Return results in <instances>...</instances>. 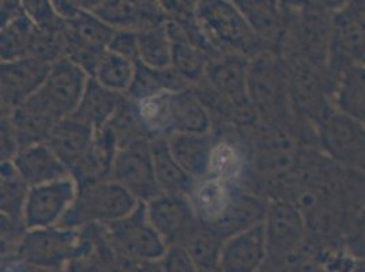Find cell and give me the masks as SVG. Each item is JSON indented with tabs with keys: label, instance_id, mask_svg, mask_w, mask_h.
I'll return each instance as SVG.
<instances>
[{
	"label": "cell",
	"instance_id": "44dd1931",
	"mask_svg": "<svg viewBox=\"0 0 365 272\" xmlns=\"http://www.w3.org/2000/svg\"><path fill=\"white\" fill-rule=\"evenodd\" d=\"M91 13L116 31H139L168 22L163 6L154 1H100Z\"/></svg>",
	"mask_w": 365,
	"mask_h": 272
},
{
	"label": "cell",
	"instance_id": "484cf974",
	"mask_svg": "<svg viewBox=\"0 0 365 272\" xmlns=\"http://www.w3.org/2000/svg\"><path fill=\"white\" fill-rule=\"evenodd\" d=\"M239 187L240 184L210 176L198 182L190 200L199 222L206 226L217 224L228 210Z\"/></svg>",
	"mask_w": 365,
	"mask_h": 272
},
{
	"label": "cell",
	"instance_id": "5bb4252c",
	"mask_svg": "<svg viewBox=\"0 0 365 272\" xmlns=\"http://www.w3.org/2000/svg\"><path fill=\"white\" fill-rule=\"evenodd\" d=\"M78 195L76 182L70 176L61 180L31 187L24 211L26 230L59 226Z\"/></svg>",
	"mask_w": 365,
	"mask_h": 272
},
{
	"label": "cell",
	"instance_id": "d4e9b609",
	"mask_svg": "<svg viewBox=\"0 0 365 272\" xmlns=\"http://www.w3.org/2000/svg\"><path fill=\"white\" fill-rule=\"evenodd\" d=\"M172 155L179 165L195 180L209 176L215 140L209 134H175L165 137Z\"/></svg>",
	"mask_w": 365,
	"mask_h": 272
},
{
	"label": "cell",
	"instance_id": "74e56055",
	"mask_svg": "<svg viewBox=\"0 0 365 272\" xmlns=\"http://www.w3.org/2000/svg\"><path fill=\"white\" fill-rule=\"evenodd\" d=\"M24 10L38 29L63 31L64 21L56 13L51 1H24Z\"/></svg>",
	"mask_w": 365,
	"mask_h": 272
},
{
	"label": "cell",
	"instance_id": "8fae6325",
	"mask_svg": "<svg viewBox=\"0 0 365 272\" xmlns=\"http://www.w3.org/2000/svg\"><path fill=\"white\" fill-rule=\"evenodd\" d=\"M269 258L289 263L304 248L309 239L304 216L288 200L273 199L264 219Z\"/></svg>",
	"mask_w": 365,
	"mask_h": 272
},
{
	"label": "cell",
	"instance_id": "2e32d148",
	"mask_svg": "<svg viewBox=\"0 0 365 272\" xmlns=\"http://www.w3.org/2000/svg\"><path fill=\"white\" fill-rule=\"evenodd\" d=\"M51 68L52 64L31 56L18 61H1V109L13 112L18 106L25 104L43 88Z\"/></svg>",
	"mask_w": 365,
	"mask_h": 272
},
{
	"label": "cell",
	"instance_id": "ac0fdd59",
	"mask_svg": "<svg viewBox=\"0 0 365 272\" xmlns=\"http://www.w3.org/2000/svg\"><path fill=\"white\" fill-rule=\"evenodd\" d=\"M250 59L236 53H227L209 63L206 74L214 93L236 110L255 113L248 97ZM257 115V113H255Z\"/></svg>",
	"mask_w": 365,
	"mask_h": 272
},
{
	"label": "cell",
	"instance_id": "ffe728a7",
	"mask_svg": "<svg viewBox=\"0 0 365 272\" xmlns=\"http://www.w3.org/2000/svg\"><path fill=\"white\" fill-rule=\"evenodd\" d=\"M267 257L266 230L260 224L224 241L220 268L222 272H258Z\"/></svg>",
	"mask_w": 365,
	"mask_h": 272
},
{
	"label": "cell",
	"instance_id": "d590c367",
	"mask_svg": "<svg viewBox=\"0 0 365 272\" xmlns=\"http://www.w3.org/2000/svg\"><path fill=\"white\" fill-rule=\"evenodd\" d=\"M247 155L243 147L230 140H215L209 176L240 184L247 170Z\"/></svg>",
	"mask_w": 365,
	"mask_h": 272
},
{
	"label": "cell",
	"instance_id": "e0dca14e",
	"mask_svg": "<svg viewBox=\"0 0 365 272\" xmlns=\"http://www.w3.org/2000/svg\"><path fill=\"white\" fill-rule=\"evenodd\" d=\"M257 34L264 52L282 56L289 31L288 4L277 1H235Z\"/></svg>",
	"mask_w": 365,
	"mask_h": 272
},
{
	"label": "cell",
	"instance_id": "4fadbf2b",
	"mask_svg": "<svg viewBox=\"0 0 365 272\" xmlns=\"http://www.w3.org/2000/svg\"><path fill=\"white\" fill-rule=\"evenodd\" d=\"M152 139L143 137L120 147L112 167L110 179L120 184L140 203L161 195L153 164Z\"/></svg>",
	"mask_w": 365,
	"mask_h": 272
},
{
	"label": "cell",
	"instance_id": "7bdbcfd3",
	"mask_svg": "<svg viewBox=\"0 0 365 272\" xmlns=\"http://www.w3.org/2000/svg\"><path fill=\"white\" fill-rule=\"evenodd\" d=\"M19 263H21V261H19ZM21 264H22V268L16 272H56L46 271V270H41V268H36V267H31V266H28V264H24V263H21Z\"/></svg>",
	"mask_w": 365,
	"mask_h": 272
},
{
	"label": "cell",
	"instance_id": "ba28073f",
	"mask_svg": "<svg viewBox=\"0 0 365 272\" xmlns=\"http://www.w3.org/2000/svg\"><path fill=\"white\" fill-rule=\"evenodd\" d=\"M314 128L320 152L336 165L365 177V127L331 108Z\"/></svg>",
	"mask_w": 365,
	"mask_h": 272
},
{
	"label": "cell",
	"instance_id": "6da1fadb",
	"mask_svg": "<svg viewBox=\"0 0 365 272\" xmlns=\"http://www.w3.org/2000/svg\"><path fill=\"white\" fill-rule=\"evenodd\" d=\"M282 200L302 212L311 239L342 245L351 219L365 203V177L311 147Z\"/></svg>",
	"mask_w": 365,
	"mask_h": 272
},
{
	"label": "cell",
	"instance_id": "603a6c76",
	"mask_svg": "<svg viewBox=\"0 0 365 272\" xmlns=\"http://www.w3.org/2000/svg\"><path fill=\"white\" fill-rule=\"evenodd\" d=\"M11 162L31 188L71 176L46 143H36L19 149Z\"/></svg>",
	"mask_w": 365,
	"mask_h": 272
},
{
	"label": "cell",
	"instance_id": "f546056e",
	"mask_svg": "<svg viewBox=\"0 0 365 272\" xmlns=\"http://www.w3.org/2000/svg\"><path fill=\"white\" fill-rule=\"evenodd\" d=\"M168 31L172 41V67L188 82H198L209 66L205 52L191 41L182 25L168 21Z\"/></svg>",
	"mask_w": 365,
	"mask_h": 272
},
{
	"label": "cell",
	"instance_id": "9a60e30c",
	"mask_svg": "<svg viewBox=\"0 0 365 272\" xmlns=\"http://www.w3.org/2000/svg\"><path fill=\"white\" fill-rule=\"evenodd\" d=\"M365 61V0L341 1L333 18L331 66Z\"/></svg>",
	"mask_w": 365,
	"mask_h": 272
},
{
	"label": "cell",
	"instance_id": "bcb514c9",
	"mask_svg": "<svg viewBox=\"0 0 365 272\" xmlns=\"http://www.w3.org/2000/svg\"><path fill=\"white\" fill-rule=\"evenodd\" d=\"M363 64H364V66H365V61H364V63H363Z\"/></svg>",
	"mask_w": 365,
	"mask_h": 272
},
{
	"label": "cell",
	"instance_id": "83f0119b",
	"mask_svg": "<svg viewBox=\"0 0 365 272\" xmlns=\"http://www.w3.org/2000/svg\"><path fill=\"white\" fill-rule=\"evenodd\" d=\"M153 164L155 180L161 195L190 197L198 182H195L172 155L165 137L152 139Z\"/></svg>",
	"mask_w": 365,
	"mask_h": 272
},
{
	"label": "cell",
	"instance_id": "b9f144b4",
	"mask_svg": "<svg viewBox=\"0 0 365 272\" xmlns=\"http://www.w3.org/2000/svg\"><path fill=\"white\" fill-rule=\"evenodd\" d=\"M258 272H293L287 263H282V261H278V260H273V258H269L266 260L264 266L259 270Z\"/></svg>",
	"mask_w": 365,
	"mask_h": 272
},
{
	"label": "cell",
	"instance_id": "4316f807",
	"mask_svg": "<svg viewBox=\"0 0 365 272\" xmlns=\"http://www.w3.org/2000/svg\"><path fill=\"white\" fill-rule=\"evenodd\" d=\"M125 98L127 95L108 90L94 78H89L82 100L71 117L96 131L103 130L116 115Z\"/></svg>",
	"mask_w": 365,
	"mask_h": 272
},
{
	"label": "cell",
	"instance_id": "8992f818",
	"mask_svg": "<svg viewBox=\"0 0 365 272\" xmlns=\"http://www.w3.org/2000/svg\"><path fill=\"white\" fill-rule=\"evenodd\" d=\"M199 26L214 49L242 55L252 61L264 48L237 9L235 1H200L197 7Z\"/></svg>",
	"mask_w": 365,
	"mask_h": 272
},
{
	"label": "cell",
	"instance_id": "30bf717a",
	"mask_svg": "<svg viewBox=\"0 0 365 272\" xmlns=\"http://www.w3.org/2000/svg\"><path fill=\"white\" fill-rule=\"evenodd\" d=\"M115 33V29L83 9L78 16L64 21L66 58L81 66L88 75L93 76Z\"/></svg>",
	"mask_w": 365,
	"mask_h": 272
},
{
	"label": "cell",
	"instance_id": "f6af8a7d",
	"mask_svg": "<svg viewBox=\"0 0 365 272\" xmlns=\"http://www.w3.org/2000/svg\"><path fill=\"white\" fill-rule=\"evenodd\" d=\"M199 272H222V271H221V268H220V267H217V268H212V270H199Z\"/></svg>",
	"mask_w": 365,
	"mask_h": 272
},
{
	"label": "cell",
	"instance_id": "7c38bea8",
	"mask_svg": "<svg viewBox=\"0 0 365 272\" xmlns=\"http://www.w3.org/2000/svg\"><path fill=\"white\" fill-rule=\"evenodd\" d=\"M91 76L68 58H63L49 71L46 83L33 97L58 121L74 115Z\"/></svg>",
	"mask_w": 365,
	"mask_h": 272
},
{
	"label": "cell",
	"instance_id": "f1b7e54d",
	"mask_svg": "<svg viewBox=\"0 0 365 272\" xmlns=\"http://www.w3.org/2000/svg\"><path fill=\"white\" fill-rule=\"evenodd\" d=\"M187 89H190V82L182 78L173 67L154 70L139 61L137 63L134 82L125 95L134 103H142L165 91L176 93Z\"/></svg>",
	"mask_w": 365,
	"mask_h": 272
},
{
	"label": "cell",
	"instance_id": "4dcf8cb0",
	"mask_svg": "<svg viewBox=\"0 0 365 272\" xmlns=\"http://www.w3.org/2000/svg\"><path fill=\"white\" fill-rule=\"evenodd\" d=\"M139 61L154 70L172 67V41L168 22L137 31Z\"/></svg>",
	"mask_w": 365,
	"mask_h": 272
},
{
	"label": "cell",
	"instance_id": "277c9868",
	"mask_svg": "<svg viewBox=\"0 0 365 272\" xmlns=\"http://www.w3.org/2000/svg\"><path fill=\"white\" fill-rule=\"evenodd\" d=\"M341 1H304L288 4L289 31L284 59L331 64L333 18Z\"/></svg>",
	"mask_w": 365,
	"mask_h": 272
},
{
	"label": "cell",
	"instance_id": "60d3db41",
	"mask_svg": "<svg viewBox=\"0 0 365 272\" xmlns=\"http://www.w3.org/2000/svg\"><path fill=\"white\" fill-rule=\"evenodd\" d=\"M108 51L118 53L134 63H139L137 31H116L109 43Z\"/></svg>",
	"mask_w": 365,
	"mask_h": 272
},
{
	"label": "cell",
	"instance_id": "d6986e66",
	"mask_svg": "<svg viewBox=\"0 0 365 272\" xmlns=\"http://www.w3.org/2000/svg\"><path fill=\"white\" fill-rule=\"evenodd\" d=\"M148 216L168 246L182 245L198 225L190 197L160 195L146 203Z\"/></svg>",
	"mask_w": 365,
	"mask_h": 272
},
{
	"label": "cell",
	"instance_id": "d6a6232c",
	"mask_svg": "<svg viewBox=\"0 0 365 272\" xmlns=\"http://www.w3.org/2000/svg\"><path fill=\"white\" fill-rule=\"evenodd\" d=\"M37 26L24 10L22 14L1 25V61H18L29 56Z\"/></svg>",
	"mask_w": 365,
	"mask_h": 272
},
{
	"label": "cell",
	"instance_id": "836d02e7",
	"mask_svg": "<svg viewBox=\"0 0 365 272\" xmlns=\"http://www.w3.org/2000/svg\"><path fill=\"white\" fill-rule=\"evenodd\" d=\"M135 71L137 63L107 51L91 78H94L108 90L125 95L134 82Z\"/></svg>",
	"mask_w": 365,
	"mask_h": 272
},
{
	"label": "cell",
	"instance_id": "9c48e42d",
	"mask_svg": "<svg viewBox=\"0 0 365 272\" xmlns=\"http://www.w3.org/2000/svg\"><path fill=\"white\" fill-rule=\"evenodd\" d=\"M106 227L113 249L120 256L135 263H160L167 253L168 245L153 226L146 203H139L127 218Z\"/></svg>",
	"mask_w": 365,
	"mask_h": 272
},
{
	"label": "cell",
	"instance_id": "5b68a950",
	"mask_svg": "<svg viewBox=\"0 0 365 272\" xmlns=\"http://www.w3.org/2000/svg\"><path fill=\"white\" fill-rule=\"evenodd\" d=\"M138 202L120 184L112 179L78 187L73 207L64 215L59 226L76 229L83 225H110L127 218L137 210Z\"/></svg>",
	"mask_w": 365,
	"mask_h": 272
},
{
	"label": "cell",
	"instance_id": "cb8c5ba5",
	"mask_svg": "<svg viewBox=\"0 0 365 272\" xmlns=\"http://www.w3.org/2000/svg\"><path fill=\"white\" fill-rule=\"evenodd\" d=\"M335 88L333 104L342 115L365 127V66H333Z\"/></svg>",
	"mask_w": 365,
	"mask_h": 272
},
{
	"label": "cell",
	"instance_id": "52a82bcc",
	"mask_svg": "<svg viewBox=\"0 0 365 272\" xmlns=\"http://www.w3.org/2000/svg\"><path fill=\"white\" fill-rule=\"evenodd\" d=\"M91 252V242L78 229L55 226L26 230L16 246V256L24 264L58 272Z\"/></svg>",
	"mask_w": 365,
	"mask_h": 272
},
{
	"label": "cell",
	"instance_id": "ee69618b",
	"mask_svg": "<svg viewBox=\"0 0 365 272\" xmlns=\"http://www.w3.org/2000/svg\"><path fill=\"white\" fill-rule=\"evenodd\" d=\"M356 272H365V263H360L359 264V267H357V270Z\"/></svg>",
	"mask_w": 365,
	"mask_h": 272
},
{
	"label": "cell",
	"instance_id": "7a4b0ae2",
	"mask_svg": "<svg viewBox=\"0 0 365 272\" xmlns=\"http://www.w3.org/2000/svg\"><path fill=\"white\" fill-rule=\"evenodd\" d=\"M137 106L145 132L150 139L210 132V113L198 94L191 89L165 91L137 103Z\"/></svg>",
	"mask_w": 365,
	"mask_h": 272
},
{
	"label": "cell",
	"instance_id": "7402d4cb",
	"mask_svg": "<svg viewBox=\"0 0 365 272\" xmlns=\"http://www.w3.org/2000/svg\"><path fill=\"white\" fill-rule=\"evenodd\" d=\"M94 135V128L68 117L53 127L46 143L71 174L88 155Z\"/></svg>",
	"mask_w": 365,
	"mask_h": 272
},
{
	"label": "cell",
	"instance_id": "f35d334b",
	"mask_svg": "<svg viewBox=\"0 0 365 272\" xmlns=\"http://www.w3.org/2000/svg\"><path fill=\"white\" fill-rule=\"evenodd\" d=\"M161 272H199L197 264L179 245L168 246L165 256L160 261Z\"/></svg>",
	"mask_w": 365,
	"mask_h": 272
},
{
	"label": "cell",
	"instance_id": "1f68e13d",
	"mask_svg": "<svg viewBox=\"0 0 365 272\" xmlns=\"http://www.w3.org/2000/svg\"><path fill=\"white\" fill-rule=\"evenodd\" d=\"M29 189L31 187L19 176L11 161L1 162V216L24 226V211Z\"/></svg>",
	"mask_w": 365,
	"mask_h": 272
},
{
	"label": "cell",
	"instance_id": "ab89813d",
	"mask_svg": "<svg viewBox=\"0 0 365 272\" xmlns=\"http://www.w3.org/2000/svg\"><path fill=\"white\" fill-rule=\"evenodd\" d=\"M19 142L11 120V112L1 109V162H10L19 152Z\"/></svg>",
	"mask_w": 365,
	"mask_h": 272
},
{
	"label": "cell",
	"instance_id": "8d00e7d4",
	"mask_svg": "<svg viewBox=\"0 0 365 272\" xmlns=\"http://www.w3.org/2000/svg\"><path fill=\"white\" fill-rule=\"evenodd\" d=\"M342 246L357 263H365V203L351 219Z\"/></svg>",
	"mask_w": 365,
	"mask_h": 272
},
{
	"label": "cell",
	"instance_id": "e575fe53",
	"mask_svg": "<svg viewBox=\"0 0 365 272\" xmlns=\"http://www.w3.org/2000/svg\"><path fill=\"white\" fill-rule=\"evenodd\" d=\"M224 240L212 229L198 222L194 230L182 242L184 251L197 264L198 270H212L220 267V256Z\"/></svg>",
	"mask_w": 365,
	"mask_h": 272
},
{
	"label": "cell",
	"instance_id": "3957f363",
	"mask_svg": "<svg viewBox=\"0 0 365 272\" xmlns=\"http://www.w3.org/2000/svg\"><path fill=\"white\" fill-rule=\"evenodd\" d=\"M248 97L262 124H297L290 100L288 68L282 56L263 52L250 61Z\"/></svg>",
	"mask_w": 365,
	"mask_h": 272
}]
</instances>
